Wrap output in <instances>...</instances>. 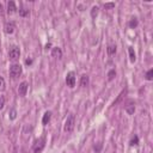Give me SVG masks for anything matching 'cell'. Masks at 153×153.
Masks as SVG:
<instances>
[{"instance_id":"6da1fadb","label":"cell","mask_w":153,"mask_h":153,"mask_svg":"<svg viewBox=\"0 0 153 153\" xmlns=\"http://www.w3.org/2000/svg\"><path fill=\"white\" fill-rule=\"evenodd\" d=\"M46 147V136H41V138H38L34 145H33V151L34 153H41Z\"/></svg>"},{"instance_id":"7a4b0ae2","label":"cell","mask_w":153,"mask_h":153,"mask_svg":"<svg viewBox=\"0 0 153 153\" xmlns=\"http://www.w3.org/2000/svg\"><path fill=\"white\" fill-rule=\"evenodd\" d=\"M9 73H10V77H11V78L16 79V78H18L19 75H22L23 68H22V66L19 65V63H13L12 66H10Z\"/></svg>"},{"instance_id":"3957f363","label":"cell","mask_w":153,"mask_h":153,"mask_svg":"<svg viewBox=\"0 0 153 153\" xmlns=\"http://www.w3.org/2000/svg\"><path fill=\"white\" fill-rule=\"evenodd\" d=\"M19 56H20V49H19V47L12 46L10 48V50H9V59L11 61L16 62V61L19 60Z\"/></svg>"},{"instance_id":"277c9868","label":"cell","mask_w":153,"mask_h":153,"mask_svg":"<svg viewBox=\"0 0 153 153\" xmlns=\"http://www.w3.org/2000/svg\"><path fill=\"white\" fill-rule=\"evenodd\" d=\"M74 126H75V116L73 114H71L66 120L63 129H65V132H67V133H71L74 129Z\"/></svg>"},{"instance_id":"5b68a950","label":"cell","mask_w":153,"mask_h":153,"mask_svg":"<svg viewBox=\"0 0 153 153\" xmlns=\"http://www.w3.org/2000/svg\"><path fill=\"white\" fill-rule=\"evenodd\" d=\"M66 85L71 88L75 86V73L74 72H68L66 75Z\"/></svg>"},{"instance_id":"8992f818","label":"cell","mask_w":153,"mask_h":153,"mask_svg":"<svg viewBox=\"0 0 153 153\" xmlns=\"http://www.w3.org/2000/svg\"><path fill=\"white\" fill-rule=\"evenodd\" d=\"M14 29H16V25H14L13 22H6V23H5V25H4V31H5V34H7V35L13 34V33H14Z\"/></svg>"},{"instance_id":"52a82bcc","label":"cell","mask_w":153,"mask_h":153,"mask_svg":"<svg viewBox=\"0 0 153 153\" xmlns=\"http://www.w3.org/2000/svg\"><path fill=\"white\" fill-rule=\"evenodd\" d=\"M124 109L127 111L128 115H133L134 111H135V103L133 101H128L126 104H124Z\"/></svg>"},{"instance_id":"ba28073f","label":"cell","mask_w":153,"mask_h":153,"mask_svg":"<svg viewBox=\"0 0 153 153\" xmlns=\"http://www.w3.org/2000/svg\"><path fill=\"white\" fill-rule=\"evenodd\" d=\"M28 88H29V84L27 82L20 83L19 84V87H18V93H19V96L24 97V96L27 95V92H28Z\"/></svg>"},{"instance_id":"9c48e42d","label":"cell","mask_w":153,"mask_h":153,"mask_svg":"<svg viewBox=\"0 0 153 153\" xmlns=\"http://www.w3.org/2000/svg\"><path fill=\"white\" fill-rule=\"evenodd\" d=\"M52 56L53 58H56V59H61L62 58V50L59 47H54L52 49Z\"/></svg>"},{"instance_id":"30bf717a","label":"cell","mask_w":153,"mask_h":153,"mask_svg":"<svg viewBox=\"0 0 153 153\" xmlns=\"http://www.w3.org/2000/svg\"><path fill=\"white\" fill-rule=\"evenodd\" d=\"M50 118H52V111H46L43 117H42V124L43 126H47L48 123H49Z\"/></svg>"},{"instance_id":"8fae6325","label":"cell","mask_w":153,"mask_h":153,"mask_svg":"<svg viewBox=\"0 0 153 153\" xmlns=\"http://www.w3.org/2000/svg\"><path fill=\"white\" fill-rule=\"evenodd\" d=\"M16 11H17V6H16L14 1H9V4H7V13L12 14Z\"/></svg>"},{"instance_id":"7c38bea8","label":"cell","mask_w":153,"mask_h":153,"mask_svg":"<svg viewBox=\"0 0 153 153\" xmlns=\"http://www.w3.org/2000/svg\"><path fill=\"white\" fill-rule=\"evenodd\" d=\"M88 83H90V78H88V75L87 74H83L82 79H80V86L86 87V86H88Z\"/></svg>"},{"instance_id":"4fadbf2b","label":"cell","mask_w":153,"mask_h":153,"mask_svg":"<svg viewBox=\"0 0 153 153\" xmlns=\"http://www.w3.org/2000/svg\"><path fill=\"white\" fill-rule=\"evenodd\" d=\"M116 50H117V47L115 44H109L108 48H107V52H108L109 55H114L116 53Z\"/></svg>"},{"instance_id":"5bb4252c","label":"cell","mask_w":153,"mask_h":153,"mask_svg":"<svg viewBox=\"0 0 153 153\" xmlns=\"http://www.w3.org/2000/svg\"><path fill=\"white\" fill-rule=\"evenodd\" d=\"M128 52H129V60H131V62H135L136 55H135V53H134L133 47H128Z\"/></svg>"},{"instance_id":"9a60e30c","label":"cell","mask_w":153,"mask_h":153,"mask_svg":"<svg viewBox=\"0 0 153 153\" xmlns=\"http://www.w3.org/2000/svg\"><path fill=\"white\" fill-rule=\"evenodd\" d=\"M138 24H139L138 19H136V18H132L129 20V23H128V25H129V28H132V29H135L136 27H138Z\"/></svg>"},{"instance_id":"2e32d148","label":"cell","mask_w":153,"mask_h":153,"mask_svg":"<svg viewBox=\"0 0 153 153\" xmlns=\"http://www.w3.org/2000/svg\"><path fill=\"white\" fill-rule=\"evenodd\" d=\"M116 77V71L115 69H111L109 71V73H108V80L109 82H111V80H114V78Z\"/></svg>"},{"instance_id":"e0dca14e","label":"cell","mask_w":153,"mask_h":153,"mask_svg":"<svg viewBox=\"0 0 153 153\" xmlns=\"http://www.w3.org/2000/svg\"><path fill=\"white\" fill-rule=\"evenodd\" d=\"M98 7L97 6H93L92 7V10H91V17L92 18H96V17H97V14H98Z\"/></svg>"},{"instance_id":"ac0fdd59","label":"cell","mask_w":153,"mask_h":153,"mask_svg":"<svg viewBox=\"0 0 153 153\" xmlns=\"http://www.w3.org/2000/svg\"><path fill=\"white\" fill-rule=\"evenodd\" d=\"M138 143H139V138L136 135H134V138H132V140L129 141V145L131 146H136Z\"/></svg>"},{"instance_id":"d6986e66","label":"cell","mask_w":153,"mask_h":153,"mask_svg":"<svg viewBox=\"0 0 153 153\" xmlns=\"http://www.w3.org/2000/svg\"><path fill=\"white\" fill-rule=\"evenodd\" d=\"M29 10H27V9H20L19 10V16H20V17H28V16H29Z\"/></svg>"},{"instance_id":"ffe728a7","label":"cell","mask_w":153,"mask_h":153,"mask_svg":"<svg viewBox=\"0 0 153 153\" xmlns=\"http://www.w3.org/2000/svg\"><path fill=\"white\" fill-rule=\"evenodd\" d=\"M145 78H146V80H148V82H151L153 79V69H150L146 73V75H145Z\"/></svg>"},{"instance_id":"44dd1931","label":"cell","mask_w":153,"mask_h":153,"mask_svg":"<svg viewBox=\"0 0 153 153\" xmlns=\"http://www.w3.org/2000/svg\"><path fill=\"white\" fill-rule=\"evenodd\" d=\"M16 117H17V111H16V109H12L11 112H10V118L16 120Z\"/></svg>"},{"instance_id":"7402d4cb","label":"cell","mask_w":153,"mask_h":153,"mask_svg":"<svg viewBox=\"0 0 153 153\" xmlns=\"http://www.w3.org/2000/svg\"><path fill=\"white\" fill-rule=\"evenodd\" d=\"M0 90H5V79L0 77Z\"/></svg>"},{"instance_id":"603a6c76","label":"cell","mask_w":153,"mask_h":153,"mask_svg":"<svg viewBox=\"0 0 153 153\" xmlns=\"http://www.w3.org/2000/svg\"><path fill=\"white\" fill-rule=\"evenodd\" d=\"M5 105V98L3 97V96H0V110H1Z\"/></svg>"},{"instance_id":"cb8c5ba5","label":"cell","mask_w":153,"mask_h":153,"mask_svg":"<svg viewBox=\"0 0 153 153\" xmlns=\"http://www.w3.org/2000/svg\"><path fill=\"white\" fill-rule=\"evenodd\" d=\"M93 148H95V151H96V152H99V151H101V148H102V143H101V142H98V143H97V146L95 145V147H93Z\"/></svg>"},{"instance_id":"d4e9b609","label":"cell","mask_w":153,"mask_h":153,"mask_svg":"<svg viewBox=\"0 0 153 153\" xmlns=\"http://www.w3.org/2000/svg\"><path fill=\"white\" fill-rule=\"evenodd\" d=\"M104 7H115V4L114 3H110V4H104Z\"/></svg>"},{"instance_id":"484cf974","label":"cell","mask_w":153,"mask_h":153,"mask_svg":"<svg viewBox=\"0 0 153 153\" xmlns=\"http://www.w3.org/2000/svg\"><path fill=\"white\" fill-rule=\"evenodd\" d=\"M25 63H27L28 66L31 65V63H33V59H27V60H25Z\"/></svg>"},{"instance_id":"4316f807","label":"cell","mask_w":153,"mask_h":153,"mask_svg":"<svg viewBox=\"0 0 153 153\" xmlns=\"http://www.w3.org/2000/svg\"><path fill=\"white\" fill-rule=\"evenodd\" d=\"M4 13V6L3 4H0V14H3Z\"/></svg>"},{"instance_id":"83f0119b","label":"cell","mask_w":153,"mask_h":153,"mask_svg":"<svg viewBox=\"0 0 153 153\" xmlns=\"http://www.w3.org/2000/svg\"><path fill=\"white\" fill-rule=\"evenodd\" d=\"M52 44L50 43H48V44H46V49H49V47H50Z\"/></svg>"}]
</instances>
